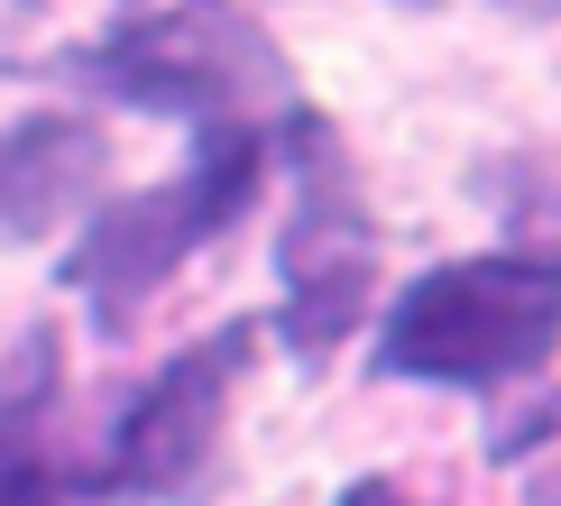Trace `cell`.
I'll list each match as a JSON object with an SVG mask.
<instances>
[{"instance_id":"6da1fadb","label":"cell","mask_w":561,"mask_h":506,"mask_svg":"<svg viewBox=\"0 0 561 506\" xmlns=\"http://www.w3.org/2000/svg\"><path fill=\"white\" fill-rule=\"evenodd\" d=\"M561 350V249H479L424 267L378 322V368L414 387L497 396Z\"/></svg>"},{"instance_id":"7a4b0ae2","label":"cell","mask_w":561,"mask_h":506,"mask_svg":"<svg viewBox=\"0 0 561 506\" xmlns=\"http://www.w3.org/2000/svg\"><path fill=\"white\" fill-rule=\"evenodd\" d=\"M267 157H276V138L259 120H203L194 129V166H184V175L102 203V212L75 230V249H65V286L83 295L92 332H129L138 304H148L203 240H221V230L259 203Z\"/></svg>"},{"instance_id":"3957f363","label":"cell","mask_w":561,"mask_h":506,"mask_svg":"<svg viewBox=\"0 0 561 506\" xmlns=\"http://www.w3.org/2000/svg\"><path fill=\"white\" fill-rule=\"evenodd\" d=\"M83 92L148 120H249L259 102L286 92V56L267 28H249L230 0H175V10H138L121 28L65 56Z\"/></svg>"},{"instance_id":"277c9868","label":"cell","mask_w":561,"mask_h":506,"mask_svg":"<svg viewBox=\"0 0 561 506\" xmlns=\"http://www.w3.org/2000/svg\"><path fill=\"white\" fill-rule=\"evenodd\" d=\"M286 157H295V203L276 230V341L295 359H332L378 295V221L350 184L341 138L313 111L286 120Z\"/></svg>"},{"instance_id":"5b68a950","label":"cell","mask_w":561,"mask_h":506,"mask_svg":"<svg viewBox=\"0 0 561 506\" xmlns=\"http://www.w3.org/2000/svg\"><path fill=\"white\" fill-rule=\"evenodd\" d=\"M249 350H259V322H221L194 350H175L121 405L111 451H102V488H121V497H184L194 488L213 470V442H221L230 387L249 378Z\"/></svg>"},{"instance_id":"8992f818","label":"cell","mask_w":561,"mask_h":506,"mask_svg":"<svg viewBox=\"0 0 561 506\" xmlns=\"http://www.w3.org/2000/svg\"><path fill=\"white\" fill-rule=\"evenodd\" d=\"M111 138L75 111H28L0 120V240H46L102 194Z\"/></svg>"},{"instance_id":"52a82bcc","label":"cell","mask_w":561,"mask_h":506,"mask_svg":"<svg viewBox=\"0 0 561 506\" xmlns=\"http://www.w3.org/2000/svg\"><path fill=\"white\" fill-rule=\"evenodd\" d=\"M0 506H75L37 451H0Z\"/></svg>"},{"instance_id":"ba28073f","label":"cell","mask_w":561,"mask_h":506,"mask_svg":"<svg viewBox=\"0 0 561 506\" xmlns=\"http://www.w3.org/2000/svg\"><path fill=\"white\" fill-rule=\"evenodd\" d=\"M341 506H414V497H396V488H387V479H359V488H350Z\"/></svg>"},{"instance_id":"9c48e42d","label":"cell","mask_w":561,"mask_h":506,"mask_svg":"<svg viewBox=\"0 0 561 506\" xmlns=\"http://www.w3.org/2000/svg\"><path fill=\"white\" fill-rule=\"evenodd\" d=\"M497 10H516V19H561V0H497Z\"/></svg>"}]
</instances>
